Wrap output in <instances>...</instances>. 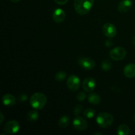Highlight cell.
<instances>
[{
  "instance_id": "cell-16",
  "label": "cell",
  "mask_w": 135,
  "mask_h": 135,
  "mask_svg": "<svg viewBox=\"0 0 135 135\" xmlns=\"http://www.w3.org/2000/svg\"><path fill=\"white\" fill-rule=\"evenodd\" d=\"M130 128L126 124H121L117 129V134L119 135H129L130 134Z\"/></svg>"
},
{
  "instance_id": "cell-27",
  "label": "cell",
  "mask_w": 135,
  "mask_h": 135,
  "mask_svg": "<svg viewBox=\"0 0 135 135\" xmlns=\"http://www.w3.org/2000/svg\"><path fill=\"white\" fill-rule=\"evenodd\" d=\"M112 44H113V43H112L110 40H108L106 41V42H105V45H106L108 47H109V46H112Z\"/></svg>"
},
{
  "instance_id": "cell-14",
  "label": "cell",
  "mask_w": 135,
  "mask_h": 135,
  "mask_svg": "<svg viewBox=\"0 0 135 135\" xmlns=\"http://www.w3.org/2000/svg\"><path fill=\"white\" fill-rule=\"evenodd\" d=\"M2 101L3 105H7V106H12V105H14L15 104L16 98L12 94H7L3 96Z\"/></svg>"
},
{
  "instance_id": "cell-31",
  "label": "cell",
  "mask_w": 135,
  "mask_h": 135,
  "mask_svg": "<svg viewBox=\"0 0 135 135\" xmlns=\"http://www.w3.org/2000/svg\"><path fill=\"white\" fill-rule=\"evenodd\" d=\"M133 119H134V121H135V113L134 114V115H133Z\"/></svg>"
},
{
  "instance_id": "cell-21",
  "label": "cell",
  "mask_w": 135,
  "mask_h": 135,
  "mask_svg": "<svg viewBox=\"0 0 135 135\" xmlns=\"http://www.w3.org/2000/svg\"><path fill=\"white\" fill-rule=\"evenodd\" d=\"M67 76V73L65 71H59L56 73L55 79L57 81H62L64 80Z\"/></svg>"
},
{
  "instance_id": "cell-20",
  "label": "cell",
  "mask_w": 135,
  "mask_h": 135,
  "mask_svg": "<svg viewBox=\"0 0 135 135\" xmlns=\"http://www.w3.org/2000/svg\"><path fill=\"white\" fill-rule=\"evenodd\" d=\"M112 63L109 60H104L102 63V69L105 71H108L112 69Z\"/></svg>"
},
{
  "instance_id": "cell-23",
  "label": "cell",
  "mask_w": 135,
  "mask_h": 135,
  "mask_svg": "<svg viewBox=\"0 0 135 135\" xmlns=\"http://www.w3.org/2000/svg\"><path fill=\"white\" fill-rule=\"evenodd\" d=\"M86 97V95L84 92H80L76 95V100L79 102H83L85 100Z\"/></svg>"
},
{
  "instance_id": "cell-30",
  "label": "cell",
  "mask_w": 135,
  "mask_h": 135,
  "mask_svg": "<svg viewBox=\"0 0 135 135\" xmlns=\"http://www.w3.org/2000/svg\"><path fill=\"white\" fill-rule=\"evenodd\" d=\"M94 134H102L101 133H94Z\"/></svg>"
},
{
  "instance_id": "cell-26",
  "label": "cell",
  "mask_w": 135,
  "mask_h": 135,
  "mask_svg": "<svg viewBox=\"0 0 135 135\" xmlns=\"http://www.w3.org/2000/svg\"><path fill=\"white\" fill-rule=\"evenodd\" d=\"M0 117H1V119H0V124H2L4 121V115L1 112L0 113Z\"/></svg>"
},
{
  "instance_id": "cell-11",
  "label": "cell",
  "mask_w": 135,
  "mask_h": 135,
  "mask_svg": "<svg viewBox=\"0 0 135 135\" xmlns=\"http://www.w3.org/2000/svg\"><path fill=\"white\" fill-rule=\"evenodd\" d=\"M53 20L57 23L62 22L65 18V12L61 8H57L55 9L53 12L52 15Z\"/></svg>"
},
{
  "instance_id": "cell-7",
  "label": "cell",
  "mask_w": 135,
  "mask_h": 135,
  "mask_svg": "<svg viewBox=\"0 0 135 135\" xmlns=\"http://www.w3.org/2000/svg\"><path fill=\"white\" fill-rule=\"evenodd\" d=\"M78 63L80 65L82 68L86 70L92 69L96 65L94 60L90 57H80L78 59Z\"/></svg>"
},
{
  "instance_id": "cell-2",
  "label": "cell",
  "mask_w": 135,
  "mask_h": 135,
  "mask_svg": "<svg viewBox=\"0 0 135 135\" xmlns=\"http://www.w3.org/2000/svg\"><path fill=\"white\" fill-rule=\"evenodd\" d=\"M47 101V98L44 94L36 92L30 97V104L34 109H42L46 105Z\"/></svg>"
},
{
  "instance_id": "cell-12",
  "label": "cell",
  "mask_w": 135,
  "mask_h": 135,
  "mask_svg": "<svg viewBox=\"0 0 135 135\" xmlns=\"http://www.w3.org/2000/svg\"><path fill=\"white\" fill-rule=\"evenodd\" d=\"M133 6V2L131 0H122L119 3L117 9L121 13H127L131 10Z\"/></svg>"
},
{
  "instance_id": "cell-17",
  "label": "cell",
  "mask_w": 135,
  "mask_h": 135,
  "mask_svg": "<svg viewBox=\"0 0 135 135\" xmlns=\"http://www.w3.org/2000/svg\"><path fill=\"white\" fill-rule=\"evenodd\" d=\"M70 122V117L67 115H63L59 119L58 121V125L62 129H64L66 128L67 127H68V125H69Z\"/></svg>"
},
{
  "instance_id": "cell-4",
  "label": "cell",
  "mask_w": 135,
  "mask_h": 135,
  "mask_svg": "<svg viewBox=\"0 0 135 135\" xmlns=\"http://www.w3.org/2000/svg\"><path fill=\"white\" fill-rule=\"evenodd\" d=\"M127 55V51L124 47H117L111 50L109 52V56L113 60H123Z\"/></svg>"
},
{
  "instance_id": "cell-22",
  "label": "cell",
  "mask_w": 135,
  "mask_h": 135,
  "mask_svg": "<svg viewBox=\"0 0 135 135\" xmlns=\"http://www.w3.org/2000/svg\"><path fill=\"white\" fill-rule=\"evenodd\" d=\"M83 107L82 105H80V104H78V105H76V106L74 108V109H73L74 115H75V116H78L80 113H81L82 111H83Z\"/></svg>"
},
{
  "instance_id": "cell-19",
  "label": "cell",
  "mask_w": 135,
  "mask_h": 135,
  "mask_svg": "<svg viewBox=\"0 0 135 135\" xmlns=\"http://www.w3.org/2000/svg\"><path fill=\"white\" fill-rule=\"evenodd\" d=\"M96 114V111L92 108H87L84 110V115L87 119H92L94 117Z\"/></svg>"
},
{
  "instance_id": "cell-6",
  "label": "cell",
  "mask_w": 135,
  "mask_h": 135,
  "mask_svg": "<svg viewBox=\"0 0 135 135\" xmlns=\"http://www.w3.org/2000/svg\"><path fill=\"white\" fill-rule=\"evenodd\" d=\"M73 125L75 130L76 131H84L88 127V123L87 121L83 118V117L80 116H76L73 121Z\"/></svg>"
},
{
  "instance_id": "cell-3",
  "label": "cell",
  "mask_w": 135,
  "mask_h": 135,
  "mask_svg": "<svg viewBox=\"0 0 135 135\" xmlns=\"http://www.w3.org/2000/svg\"><path fill=\"white\" fill-rule=\"evenodd\" d=\"M113 115L108 112H102L97 115L96 122L98 125L102 128H108L110 127L113 123Z\"/></svg>"
},
{
  "instance_id": "cell-8",
  "label": "cell",
  "mask_w": 135,
  "mask_h": 135,
  "mask_svg": "<svg viewBox=\"0 0 135 135\" xmlns=\"http://www.w3.org/2000/svg\"><path fill=\"white\" fill-rule=\"evenodd\" d=\"M80 79L76 75H71L67 80V85L69 89L72 91H76L80 86Z\"/></svg>"
},
{
  "instance_id": "cell-24",
  "label": "cell",
  "mask_w": 135,
  "mask_h": 135,
  "mask_svg": "<svg viewBox=\"0 0 135 135\" xmlns=\"http://www.w3.org/2000/svg\"><path fill=\"white\" fill-rule=\"evenodd\" d=\"M28 96L27 95L25 94H21L19 96H18V100L20 102H25L27 100Z\"/></svg>"
},
{
  "instance_id": "cell-25",
  "label": "cell",
  "mask_w": 135,
  "mask_h": 135,
  "mask_svg": "<svg viewBox=\"0 0 135 135\" xmlns=\"http://www.w3.org/2000/svg\"><path fill=\"white\" fill-rule=\"evenodd\" d=\"M54 1H55V2L56 3L59 4V5H63L67 3L68 0H54Z\"/></svg>"
},
{
  "instance_id": "cell-10",
  "label": "cell",
  "mask_w": 135,
  "mask_h": 135,
  "mask_svg": "<svg viewBox=\"0 0 135 135\" xmlns=\"http://www.w3.org/2000/svg\"><path fill=\"white\" fill-rule=\"evenodd\" d=\"M96 87V80L92 77H87L83 80V88L86 92H91Z\"/></svg>"
},
{
  "instance_id": "cell-5",
  "label": "cell",
  "mask_w": 135,
  "mask_h": 135,
  "mask_svg": "<svg viewBox=\"0 0 135 135\" xmlns=\"http://www.w3.org/2000/svg\"><path fill=\"white\" fill-rule=\"evenodd\" d=\"M20 129V125L17 121L11 120L4 125V131L6 134H13L17 133Z\"/></svg>"
},
{
  "instance_id": "cell-9",
  "label": "cell",
  "mask_w": 135,
  "mask_h": 135,
  "mask_svg": "<svg viewBox=\"0 0 135 135\" xmlns=\"http://www.w3.org/2000/svg\"><path fill=\"white\" fill-rule=\"evenodd\" d=\"M103 34L108 38H113L117 34V28L112 23H106L102 26Z\"/></svg>"
},
{
  "instance_id": "cell-29",
  "label": "cell",
  "mask_w": 135,
  "mask_h": 135,
  "mask_svg": "<svg viewBox=\"0 0 135 135\" xmlns=\"http://www.w3.org/2000/svg\"><path fill=\"white\" fill-rule=\"evenodd\" d=\"M11 1H13V2H18V1H20L21 0H11Z\"/></svg>"
},
{
  "instance_id": "cell-13",
  "label": "cell",
  "mask_w": 135,
  "mask_h": 135,
  "mask_svg": "<svg viewBox=\"0 0 135 135\" xmlns=\"http://www.w3.org/2000/svg\"><path fill=\"white\" fill-rule=\"evenodd\" d=\"M123 72L126 77L129 79L135 77V64L129 63L124 68Z\"/></svg>"
},
{
  "instance_id": "cell-1",
  "label": "cell",
  "mask_w": 135,
  "mask_h": 135,
  "mask_svg": "<svg viewBox=\"0 0 135 135\" xmlns=\"http://www.w3.org/2000/svg\"><path fill=\"white\" fill-rule=\"evenodd\" d=\"M94 2V0H74V7L78 14L84 15L91 10Z\"/></svg>"
},
{
  "instance_id": "cell-28",
  "label": "cell",
  "mask_w": 135,
  "mask_h": 135,
  "mask_svg": "<svg viewBox=\"0 0 135 135\" xmlns=\"http://www.w3.org/2000/svg\"><path fill=\"white\" fill-rule=\"evenodd\" d=\"M133 44H134V46H135V36L133 37Z\"/></svg>"
},
{
  "instance_id": "cell-15",
  "label": "cell",
  "mask_w": 135,
  "mask_h": 135,
  "mask_svg": "<svg viewBox=\"0 0 135 135\" xmlns=\"http://www.w3.org/2000/svg\"><path fill=\"white\" fill-rule=\"evenodd\" d=\"M88 100L91 104L98 105L101 102V97L96 92H91L88 96Z\"/></svg>"
},
{
  "instance_id": "cell-18",
  "label": "cell",
  "mask_w": 135,
  "mask_h": 135,
  "mask_svg": "<svg viewBox=\"0 0 135 135\" xmlns=\"http://www.w3.org/2000/svg\"><path fill=\"white\" fill-rule=\"evenodd\" d=\"M39 113L36 110H31L28 113L27 119L30 121H36L38 119Z\"/></svg>"
}]
</instances>
